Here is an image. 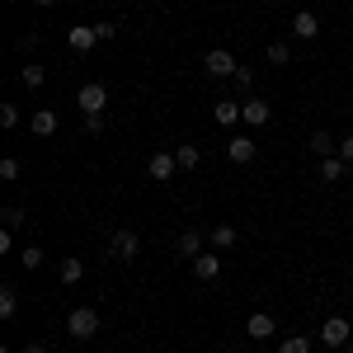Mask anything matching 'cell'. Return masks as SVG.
<instances>
[{
    "mask_svg": "<svg viewBox=\"0 0 353 353\" xmlns=\"http://www.w3.org/2000/svg\"><path fill=\"white\" fill-rule=\"evenodd\" d=\"M208 241H212V250H231V245H236V226H226V221H217Z\"/></svg>",
    "mask_w": 353,
    "mask_h": 353,
    "instance_id": "ffe728a7",
    "label": "cell"
},
{
    "mask_svg": "<svg viewBox=\"0 0 353 353\" xmlns=\"http://www.w3.org/2000/svg\"><path fill=\"white\" fill-rule=\"evenodd\" d=\"M288 57H292V52H288V43H269V61H273V66H288Z\"/></svg>",
    "mask_w": 353,
    "mask_h": 353,
    "instance_id": "4316f807",
    "label": "cell"
},
{
    "mask_svg": "<svg viewBox=\"0 0 353 353\" xmlns=\"http://www.w3.org/2000/svg\"><path fill=\"white\" fill-rule=\"evenodd\" d=\"M66 48L71 52H94L99 48V33H94V24H76V28H66Z\"/></svg>",
    "mask_w": 353,
    "mask_h": 353,
    "instance_id": "8992f818",
    "label": "cell"
},
{
    "mask_svg": "<svg viewBox=\"0 0 353 353\" xmlns=\"http://www.w3.org/2000/svg\"><path fill=\"white\" fill-rule=\"evenodd\" d=\"M231 81L241 85V90H254V66H241V71H236V76H231Z\"/></svg>",
    "mask_w": 353,
    "mask_h": 353,
    "instance_id": "f1b7e54d",
    "label": "cell"
},
{
    "mask_svg": "<svg viewBox=\"0 0 353 353\" xmlns=\"http://www.w3.org/2000/svg\"><path fill=\"white\" fill-rule=\"evenodd\" d=\"M339 353H353V349H339Z\"/></svg>",
    "mask_w": 353,
    "mask_h": 353,
    "instance_id": "d590c367",
    "label": "cell"
},
{
    "mask_svg": "<svg viewBox=\"0 0 353 353\" xmlns=\"http://www.w3.org/2000/svg\"><path fill=\"white\" fill-rule=\"evenodd\" d=\"M273 118V109L264 104V99H241V123H250V128H264Z\"/></svg>",
    "mask_w": 353,
    "mask_h": 353,
    "instance_id": "9c48e42d",
    "label": "cell"
},
{
    "mask_svg": "<svg viewBox=\"0 0 353 353\" xmlns=\"http://www.w3.org/2000/svg\"><path fill=\"white\" fill-rule=\"evenodd\" d=\"M278 353H311V339H306V334H288V339L278 344Z\"/></svg>",
    "mask_w": 353,
    "mask_h": 353,
    "instance_id": "603a6c76",
    "label": "cell"
},
{
    "mask_svg": "<svg viewBox=\"0 0 353 353\" xmlns=\"http://www.w3.org/2000/svg\"><path fill=\"white\" fill-rule=\"evenodd\" d=\"M14 311H19V292L5 283V288H0V321H14Z\"/></svg>",
    "mask_w": 353,
    "mask_h": 353,
    "instance_id": "44dd1931",
    "label": "cell"
},
{
    "mask_svg": "<svg viewBox=\"0 0 353 353\" xmlns=\"http://www.w3.org/2000/svg\"><path fill=\"white\" fill-rule=\"evenodd\" d=\"M14 48H19V52H33V48H38V33H19V43H14Z\"/></svg>",
    "mask_w": 353,
    "mask_h": 353,
    "instance_id": "1f68e13d",
    "label": "cell"
},
{
    "mask_svg": "<svg viewBox=\"0 0 353 353\" xmlns=\"http://www.w3.org/2000/svg\"><path fill=\"white\" fill-rule=\"evenodd\" d=\"M174 250H179V259H198V254H203V236H198V231H179V236H174Z\"/></svg>",
    "mask_w": 353,
    "mask_h": 353,
    "instance_id": "4fadbf2b",
    "label": "cell"
},
{
    "mask_svg": "<svg viewBox=\"0 0 353 353\" xmlns=\"http://www.w3.org/2000/svg\"><path fill=\"white\" fill-rule=\"evenodd\" d=\"M174 161H179V170H198V165H203V151H198L193 141H179V146H174Z\"/></svg>",
    "mask_w": 353,
    "mask_h": 353,
    "instance_id": "ac0fdd59",
    "label": "cell"
},
{
    "mask_svg": "<svg viewBox=\"0 0 353 353\" xmlns=\"http://www.w3.org/2000/svg\"><path fill=\"white\" fill-rule=\"evenodd\" d=\"M0 128H5V132L19 128V104H0Z\"/></svg>",
    "mask_w": 353,
    "mask_h": 353,
    "instance_id": "cb8c5ba5",
    "label": "cell"
},
{
    "mask_svg": "<svg viewBox=\"0 0 353 353\" xmlns=\"http://www.w3.org/2000/svg\"><path fill=\"white\" fill-rule=\"evenodd\" d=\"M33 5H57V0H33Z\"/></svg>",
    "mask_w": 353,
    "mask_h": 353,
    "instance_id": "e575fe53",
    "label": "cell"
},
{
    "mask_svg": "<svg viewBox=\"0 0 353 353\" xmlns=\"http://www.w3.org/2000/svg\"><path fill=\"white\" fill-rule=\"evenodd\" d=\"M57 123H61V118H57L52 109H38L33 118H28V132H33V137H52V132H57Z\"/></svg>",
    "mask_w": 353,
    "mask_h": 353,
    "instance_id": "9a60e30c",
    "label": "cell"
},
{
    "mask_svg": "<svg viewBox=\"0 0 353 353\" xmlns=\"http://www.w3.org/2000/svg\"><path fill=\"white\" fill-rule=\"evenodd\" d=\"M43 81H48V71H43V66H33V61H28V66H19V85H28V90H38Z\"/></svg>",
    "mask_w": 353,
    "mask_h": 353,
    "instance_id": "7402d4cb",
    "label": "cell"
},
{
    "mask_svg": "<svg viewBox=\"0 0 353 353\" xmlns=\"http://www.w3.org/2000/svg\"><path fill=\"white\" fill-rule=\"evenodd\" d=\"M245 330H250V339H273V334H278V321H273L269 311H254V316L245 321Z\"/></svg>",
    "mask_w": 353,
    "mask_h": 353,
    "instance_id": "7c38bea8",
    "label": "cell"
},
{
    "mask_svg": "<svg viewBox=\"0 0 353 353\" xmlns=\"http://www.w3.org/2000/svg\"><path fill=\"white\" fill-rule=\"evenodd\" d=\"M0 179H19V161H14V156L0 161Z\"/></svg>",
    "mask_w": 353,
    "mask_h": 353,
    "instance_id": "f546056e",
    "label": "cell"
},
{
    "mask_svg": "<svg viewBox=\"0 0 353 353\" xmlns=\"http://www.w3.org/2000/svg\"><path fill=\"white\" fill-rule=\"evenodd\" d=\"M193 278H198V283H217V278H221V254H217V250L193 259Z\"/></svg>",
    "mask_w": 353,
    "mask_h": 353,
    "instance_id": "ba28073f",
    "label": "cell"
},
{
    "mask_svg": "<svg viewBox=\"0 0 353 353\" xmlns=\"http://www.w3.org/2000/svg\"><path fill=\"white\" fill-rule=\"evenodd\" d=\"M349 334H353V325L344 316H330L325 325H321V344L325 349H349Z\"/></svg>",
    "mask_w": 353,
    "mask_h": 353,
    "instance_id": "277c9868",
    "label": "cell"
},
{
    "mask_svg": "<svg viewBox=\"0 0 353 353\" xmlns=\"http://www.w3.org/2000/svg\"><path fill=\"white\" fill-rule=\"evenodd\" d=\"M339 156L353 165V132H349V137H339Z\"/></svg>",
    "mask_w": 353,
    "mask_h": 353,
    "instance_id": "d6a6232c",
    "label": "cell"
},
{
    "mask_svg": "<svg viewBox=\"0 0 353 353\" xmlns=\"http://www.w3.org/2000/svg\"><path fill=\"white\" fill-rule=\"evenodd\" d=\"M241 123V104L236 99H217V128H236Z\"/></svg>",
    "mask_w": 353,
    "mask_h": 353,
    "instance_id": "d6986e66",
    "label": "cell"
},
{
    "mask_svg": "<svg viewBox=\"0 0 353 353\" xmlns=\"http://www.w3.org/2000/svg\"><path fill=\"white\" fill-rule=\"evenodd\" d=\"M0 226H10V231L24 226V208H5V212H0Z\"/></svg>",
    "mask_w": 353,
    "mask_h": 353,
    "instance_id": "484cf974",
    "label": "cell"
},
{
    "mask_svg": "<svg viewBox=\"0 0 353 353\" xmlns=\"http://www.w3.org/2000/svg\"><path fill=\"white\" fill-rule=\"evenodd\" d=\"M19 353H48V349H43V344H24Z\"/></svg>",
    "mask_w": 353,
    "mask_h": 353,
    "instance_id": "836d02e7",
    "label": "cell"
},
{
    "mask_svg": "<svg viewBox=\"0 0 353 353\" xmlns=\"http://www.w3.org/2000/svg\"><path fill=\"white\" fill-rule=\"evenodd\" d=\"M57 278H61V288H76V283L85 278V264L76 259V254H66V259L57 264Z\"/></svg>",
    "mask_w": 353,
    "mask_h": 353,
    "instance_id": "5bb4252c",
    "label": "cell"
},
{
    "mask_svg": "<svg viewBox=\"0 0 353 353\" xmlns=\"http://www.w3.org/2000/svg\"><path fill=\"white\" fill-rule=\"evenodd\" d=\"M316 33H321V19H316L311 10H297V14H292V38H301V43H311Z\"/></svg>",
    "mask_w": 353,
    "mask_h": 353,
    "instance_id": "8fae6325",
    "label": "cell"
},
{
    "mask_svg": "<svg viewBox=\"0 0 353 353\" xmlns=\"http://www.w3.org/2000/svg\"><path fill=\"white\" fill-rule=\"evenodd\" d=\"M104 132V113H85V137H99Z\"/></svg>",
    "mask_w": 353,
    "mask_h": 353,
    "instance_id": "83f0119b",
    "label": "cell"
},
{
    "mask_svg": "<svg viewBox=\"0 0 353 353\" xmlns=\"http://www.w3.org/2000/svg\"><path fill=\"white\" fill-rule=\"evenodd\" d=\"M344 174H349V161H344V156H325V161H321V179H325V184H339Z\"/></svg>",
    "mask_w": 353,
    "mask_h": 353,
    "instance_id": "2e32d148",
    "label": "cell"
},
{
    "mask_svg": "<svg viewBox=\"0 0 353 353\" xmlns=\"http://www.w3.org/2000/svg\"><path fill=\"white\" fill-rule=\"evenodd\" d=\"M94 33H99V43H113V33H118V24H109V19H104V24H94Z\"/></svg>",
    "mask_w": 353,
    "mask_h": 353,
    "instance_id": "4dcf8cb0",
    "label": "cell"
},
{
    "mask_svg": "<svg viewBox=\"0 0 353 353\" xmlns=\"http://www.w3.org/2000/svg\"><path fill=\"white\" fill-rule=\"evenodd\" d=\"M203 66H208L212 76H236V71H241V61L226 52V48H212V52L203 57Z\"/></svg>",
    "mask_w": 353,
    "mask_h": 353,
    "instance_id": "52a82bcc",
    "label": "cell"
},
{
    "mask_svg": "<svg viewBox=\"0 0 353 353\" xmlns=\"http://www.w3.org/2000/svg\"><path fill=\"white\" fill-rule=\"evenodd\" d=\"M99 330H104V321H99L94 306H76V311L66 316V334H71V339H94Z\"/></svg>",
    "mask_w": 353,
    "mask_h": 353,
    "instance_id": "6da1fadb",
    "label": "cell"
},
{
    "mask_svg": "<svg viewBox=\"0 0 353 353\" xmlns=\"http://www.w3.org/2000/svg\"><path fill=\"white\" fill-rule=\"evenodd\" d=\"M76 109H81V113H104V109H109V90H104L99 81L81 85V90H76Z\"/></svg>",
    "mask_w": 353,
    "mask_h": 353,
    "instance_id": "3957f363",
    "label": "cell"
},
{
    "mask_svg": "<svg viewBox=\"0 0 353 353\" xmlns=\"http://www.w3.org/2000/svg\"><path fill=\"white\" fill-rule=\"evenodd\" d=\"M174 174H179V161H174V151H156V156L146 161V179H156V184L174 179Z\"/></svg>",
    "mask_w": 353,
    "mask_h": 353,
    "instance_id": "5b68a950",
    "label": "cell"
},
{
    "mask_svg": "<svg viewBox=\"0 0 353 353\" xmlns=\"http://www.w3.org/2000/svg\"><path fill=\"white\" fill-rule=\"evenodd\" d=\"M254 151H259L254 137H231V141H226V156H231L236 165H250V161H254Z\"/></svg>",
    "mask_w": 353,
    "mask_h": 353,
    "instance_id": "30bf717a",
    "label": "cell"
},
{
    "mask_svg": "<svg viewBox=\"0 0 353 353\" xmlns=\"http://www.w3.org/2000/svg\"><path fill=\"white\" fill-rule=\"evenodd\" d=\"M19 264H24V269H38V264H43V250H38V245H24V250H19Z\"/></svg>",
    "mask_w": 353,
    "mask_h": 353,
    "instance_id": "d4e9b609",
    "label": "cell"
},
{
    "mask_svg": "<svg viewBox=\"0 0 353 353\" xmlns=\"http://www.w3.org/2000/svg\"><path fill=\"white\" fill-rule=\"evenodd\" d=\"M137 254H141V236H137V231H113L109 259H118V264H132Z\"/></svg>",
    "mask_w": 353,
    "mask_h": 353,
    "instance_id": "7a4b0ae2",
    "label": "cell"
},
{
    "mask_svg": "<svg viewBox=\"0 0 353 353\" xmlns=\"http://www.w3.org/2000/svg\"><path fill=\"white\" fill-rule=\"evenodd\" d=\"M306 146H311V156H321V161H325V156H339V141H334L330 132H311Z\"/></svg>",
    "mask_w": 353,
    "mask_h": 353,
    "instance_id": "e0dca14e",
    "label": "cell"
}]
</instances>
